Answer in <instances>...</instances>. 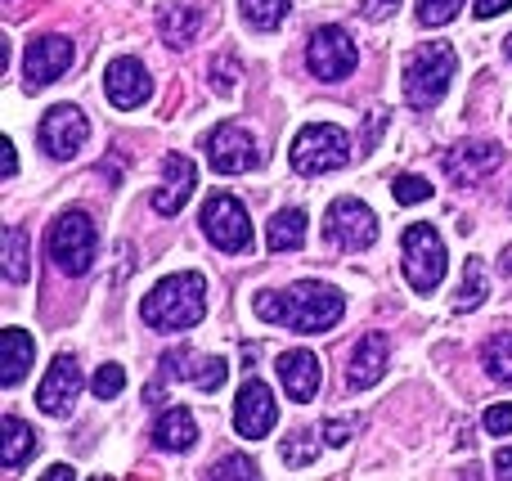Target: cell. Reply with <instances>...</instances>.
Returning a JSON list of instances; mask_svg holds the SVG:
<instances>
[{
	"label": "cell",
	"mask_w": 512,
	"mask_h": 481,
	"mask_svg": "<svg viewBox=\"0 0 512 481\" xmlns=\"http://www.w3.org/2000/svg\"><path fill=\"white\" fill-rule=\"evenodd\" d=\"M36 135H41V149L50 153V158L68 162V158H77V149L90 140V122L77 104H54L50 113L41 117Z\"/></svg>",
	"instance_id": "obj_10"
},
{
	"label": "cell",
	"mask_w": 512,
	"mask_h": 481,
	"mask_svg": "<svg viewBox=\"0 0 512 481\" xmlns=\"http://www.w3.org/2000/svg\"><path fill=\"white\" fill-rule=\"evenodd\" d=\"M400 0H360V9H364V18H373V23H382V18L396 9Z\"/></svg>",
	"instance_id": "obj_39"
},
{
	"label": "cell",
	"mask_w": 512,
	"mask_h": 481,
	"mask_svg": "<svg viewBox=\"0 0 512 481\" xmlns=\"http://www.w3.org/2000/svg\"><path fill=\"white\" fill-rule=\"evenodd\" d=\"M194 441H198V423L180 405L162 410V419L153 423V446L167 450V455H185V450H194Z\"/></svg>",
	"instance_id": "obj_23"
},
{
	"label": "cell",
	"mask_w": 512,
	"mask_h": 481,
	"mask_svg": "<svg viewBox=\"0 0 512 481\" xmlns=\"http://www.w3.org/2000/svg\"><path fill=\"white\" fill-rule=\"evenodd\" d=\"M140 315L153 333L194 329V324H203V315H207V279L198 275V270L167 275L162 284H153V293L140 302Z\"/></svg>",
	"instance_id": "obj_2"
},
{
	"label": "cell",
	"mask_w": 512,
	"mask_h": 481,
	"mask_svg": "<svg viewBox=\"0 0 512 481\" xmlns=\"http://www.w3.org/2000/svg\"><path fill=\"white\" fill-rule=\"evenodd\" d=\"M104 95L113 108H122V113H131V108H140L144 99L153 95V81H149V68H144L140 59H131V54H122V59H113L104 68Z\"/></svg>",
	"instance_id": "obj_17"
},
{
	"label": "cell",
	"mask_w": 512,
	"mask_h": 481,
	"mask_svg": "<svg viewBox=\"0 0 512 481\" xmlns=\"http://www.w3.org/2000/svg\"><path fill=\"white\" fill-rule=\"evenodd\" d=\"M5 5H14V0H5Z\"/></svg>",
	"instance_id": "obj_46"
},
{
	"label": "cell",
	"mask_w": 512,
	"mask_h": 481,
	"mask_svg": "<svg viewBox=\"0 0 512 481\" xmlns=\"http://www.w3.org/2000/svg\"><path fill=\"white\" fill-rule=\"evenodd\" d=\"M122 387H126V369L113 365V360H108V365H99V374L90 378V392H95L99 401H117V396H122Z\"/></svg>",
	"instance_id": "obj_34"
},
{
	"label": "cell",
	"mask_w": 512,
	"mask_h": 481,
	"mask_svg": "<svg viewBox=\"0 0 512 481\" xmlns=\"http://www.w3.org/2000/svg\"><path fill=\"white\" fill-rule=\"evenodd\" d=\"M454 72H459V54H454L445 41L418 45V50L405 59V104L418 108V113H432V108L445 99V90H450Z\"/></svg>",
	"instance_id": "obj_3"
},
{
	"label": "cell",
	"mask_w": 512,
	"mask_h": 481,
	"mask_svg": "<svg viewBox=\"0 0 512 481\" xmlns=\"http://www.w3.org/2000/svg\"><path fill=\"white\" fill-rule=\"evenodd\" d=\"M36 360V342L27 329H5L0 333V383L5 387H18L27 378Z\"/></svg>",
	"instance_id": "obj_22"
},
{
	"label": "cell",
	"mask_w": 512,
	"mask_h": 481,
	"mask_svg": "<svg viewBox=\"0 0 512 481\" xmlns=\"http://www.w3.org/2000/svg\"><path fill=\"white\" fill-rule=\"evenodd\" d=\"M203 149H207L212 171H221V176H243V171L256 167V140L248 126H239V122H221L203 140Z\"/></svg>",
	"instance_id": "obj_12"
},
{
	"label": "cell",
	"mask_w": 512,
	"mask_h": 481,
	"mask_svg": "<svg viewBox=\"0 0 512 481\" xmlns=\"http://www.w3.org/2000/svg\"><path fill=\"white\" fill-rule=\"evenodd\" d=\"M274 423H279V405H274L270 387L261 378H248L239 387V396H234V428H239V437L261 441L274 432Z\"/></svg>",
	"instance_id": "obj_14"
},
{
	"label": "cell",
	"mask_w": 512,
	"mask_h": 481,
	"mask_svg": "<svg viewBox=\"0 0 512 481\" xmlns=\"http://www.w3.org/2000/svg\"><path fill=\"white\" fill-rule=\"evenodd\" d=\"M288 158L292 171H301V176H324V171H337L351 162V135L333 122H310L297 131Z\"/></svg>",
	"instance_id": "obj_5"
},
{
	"label": "cell",
	"mask_w": 512,
	"mask_h": 481,
	"mask_svg": "<svg viewBox=\"0 0 512 481\" xmlns=\"http://www.w3.org/2000/svg\"><path fill=\"white\" fill-rule=\"evenodd\" d=\"M72 59H77V50H72L68 36L50 32V36H36V41H27L23 50V77L32 90L50 86V81H59L63 72L72 68Z\"/></svg>",
	"instance_id": "obj_13"
},
{
	"label": "cell",
	"mask_w": 512,
	"mask_h": 481,
	"mask_svg": "<svg viewBox=\"0 0 512 481\" xmlns=\"http://www.w3.org/2000/svg\"><path fill=\"white\" fill-rule=\"evenodd\" d=\"M306 63L310 72H315L319 81H346L355 72V63H360V45L351 41V32L337 23H324L310 32L306 41Z\"/></svg>",
	"instance_id": "obj_7"
},
{
	"label": "cell",
	"mask_w": 512,
	"mask_h": 481,
	"mask_svg": "<svg viewBox=\"0 0 512 481\" xmlns=\"http://www.w3.org/2000/svg\"><path fill=\"white\" fill-rule=\"evenodd\" d=\"M495 473L512 481V446H504V450H499V455H495Z\"/></svg>",
	"instance_id": "obj_41"
},
{
	"label": "cell",
	"mask_w": 512,
	"mask_h": 481,
	"mask_svg": "<svg viewBox=\"0 0 512 481\" xmlns=\"http://www.w3.org/2000/svg\"><path fill=\"white\" fill-rule=\"evenodd\" d=\"M400 257H405V279L414 293H436L445 279V243L432 225H409L400 239Z\"/></svg>",
	"instance_id": "obj_6"
},
{
	"label": "cell",
	"mask_w": 512,
	"mask_h": 481,
	"mask_svg": "<svg viewBox=\"0 0 512 481\" xmlns=\"http://www.w3.org/2000/svg\"><path fill=\"white\" fill-rule=\"evenodd\" d=\"M391 198H396L400 207H418L432 198V180L423 176H396V185H391Z\"/></svg>",
	"instance_id": "obj_35"
},
{
	"label": "cell",
	"mask_w": 512,
	"mask_h": 481,
	"mask_svg": "<svg viewBox=\"0 0 512 481\" xmlns=\"http://www.w3.org/2000/svg\"><path fill=\"white\" fill-rule=\"evenodd\" d=\"M243 81V63L234 59V54H221V59H212V90L216 95H234Z\"/></svg>",
	"instance_id": "obj_32"
},
{
	"label": "cell",
	"mask_w": 512,
	"mask_h": 481,
	"mask_svg": "<svg viewBox=\"0 0 512 481\" xmlns=\"http://www.w3.org/2000/svg\"><path fill=\"white\" fill-rule=\"evenodd\" d=\"M158 374L180 378V383H194L198 392H221L225 378H230V365H225L221 356H198L194 347H171V351H162Z\"/></svg>",
	"instance_id": "obj_11"
},
{
	"label": "cell",
	"mask_w": 512,
	"mask_h": 481,
	"mask_svg": "<svg viewBox=\"0 0 512 481\" xmlns=\"http://www.w3.org/2000/svg\"><path fill=\"white\" fill-rule=\"evenodd\" d=\"M468 5V0H418V23L423 27H445L459 18V9Z\"/></svg>",
	"instance_id": "obj_31"
},
{
	"label": "cell",
	"mask_w": 512,
	"mask_h": 481,
	"mask_svg": "<svg viewBox=\"0 0 512 481\" xmlns=\"http://www.w3.org/2000/svg\"><path fill=\"white\" fill-rule=\"evenodd\" d=\"M486 302V266L477 257L463 266V284H459V297H454V311H477Z\"/></svg>",
	"instance_id": "obj_28"
},
{
	"label": "cell",
	"mask_w": 512,
	"mask_h": 481,
	"mask_svg": "<svg viewBox=\"0 0 512 481\" xmlns=\"http://www.w3.org/2000/svg\"><path fill=\"white\" fill-rule=\"evenodd\" d=\"M252 311L261 315L265 324H283V329H292V333H328V329H337V320L346 315V297L337 293L333 284L306 279V284H292V288H283V293H274V288L256 293Z\"/></svg>",
	"instance_id": "obj_1"
},
{
	"label": "cell",
	"mask_w": 512,
	"mask_h": 481,
	"mask_svg": "<svg viewBox=\"0 0 512 481\" xmlns=\"http://www.w3.org/2000/svg\"><path fill=\"white\" fill-rule=\"evenodd\" d=\"M207 477H216V481H248V477H261V468H256L248 455H225V459H216V464L207 468Z\"/></svg>",
	"instance_id": "obj_33"
},
{
	"label": "cell",
	"mask_w": 512,
	"mask_h": 481,
	"mask_svg": "<svg viewBox=\"0 0 512 481\" xmlns=\"http://www.w3.org/2000/svg\"><path fill=\"white\" fill-rule=\"evenodd\" d=\"M499 266H504V275H512V248L504 252V257H499Z\"/></svg>",
	"instance_id": "obj_44"
},
{
	"label": "cell",
	"mask_w": 512,
	"mask_h": 481,
	"mask_svg": "<svg viewBox=\"0 0 512 481\" xmlns=\"http://www.w3.org/2000/svg\"><path fill=\"white\" fill-rule=\"evenodd\" d=\"M203 234L221 252H230V257H239V252L252 248V221L234 194H212L203 203Z\"/></svg>",
	"instance_id": "obj_8"
},
{
	"label": "cell",
	"mask_w": 512,
	"mask_h": 481,
	"mask_svg": "<svg viewBox=\"0 0 512 481\" xmlns=\"http://www.w3.org/2000/svg\"><path fill=\"white\" fill-rule=\"evenodd\" d=\"M243 18L252 32H274L288 18V0H243Z\"/></svg>",
	"instance_id": "obj_29"
},
{
	"label": "cell",
	"mask_w": 512,
	"mask_h": 481,
	"mask_svg": "<svg viewBox=\"0 0 512 481\" xmlns=\"http://www.w3.org/2000/svg\"><path fill=\"white\" fill-rule=\"evenodd\" d=\"M279 383H283V392H288V401H297V405H306V401H315V392H319V383H324V369H319V356L315 351H283L279 356Z\"/></svg>",
	"instance_id": "obj_19"
},
{
	"label": "cell",
	"mask_w": 512,
	"mask_h": 481,
	"mask_svg": "<svg viewBox=\"0 0 512 481\" xmlns=\"http://www.w3.org/2000/svg\"><path fill=\"white\" fill-rule=\"evenodd\" d=\"M45 481H72V477H77V473H72V468L68 464H50V468H45V473H41Z\"/></svg>",
	"instance_id": "obj_42"
},
{
	"label": "cell",
	"mask_w": 512,
	"mask_h": 481,
	"mask_svg": "<svg viewBox=\"0 0 512 481\" xmlns=\"http://www.w3.org/2000/svg\"><path fill=\"white\" fill-rule=\"evenodd\" d=\"M158 32L167 45H189L198 32H203V9L194 0H162L158 5Z\"/></svg>",
	"instance_id": "obj_21"
},
{
	"label": "cell",
	"mask_w": 512,
	"mask_h": 481,
	"mask_svg": "<svg viewBox=\"0 0 512 481\" xmlns=\"http://www.w3.org/2000/svg\"><path fill=\"white\" fill-rule=\"evenodd\" d=\"M481 423H486V432H490V437H512V405H508V401L490 405V410H486V419H481Z\"/></svg>",
	"instance_id": "obj_37"
},
{
	"label": "cell",
	"mask_w": 512,
	"mask_h": 481,
	"mask_svg": "<svg viewBox=\"0 0 512 481\" xmlns=\"http://www.w3.org/2000/svg\"><path fill=\"white\" fill-rule=\"evenodd\" d=\"M481 365H486V374L495 378V383L512 387V333H495V338H486V347H481Z\"/></svg>",
	"instance_id": "obj_26"
},
{
	"label": "cell",
	"mask_w": 512,
	"mask_h": 481,
	"mask_svg": "<svg viewBox=\"0 0 512 481\" xmlns=\"http://www.w3.org/2000/svg\"><path fill=\"white\" fill-rule=\"evenodd\" d=\"M508 5H512V0H477L472 9H477V18H495V14H504Z\"/></svg>",
	"instance_id": "obj_40"
},
{
	"label": "cell",
	"mask_w": 512,
	"mask_h": 481,
	"mask_svg": "<svg viewBox=\"0 0 512 481\" xmlns=\"http://www.w3.org/2000/svg\"><path fill=\"white\" fill-rule=\"evenodd\" d=\"M265 243H270V252H297L301 243H306V212H301V207H283L270 221Z\"/></svg>",
	"instance_id": "obj_25"
},
{
	"label": "cell",
	"mask_w": 512,
	"mask_h": 481,
	"mask_svg": "<svg viewBox=\"0 0 512 481\" xmlns=\"http://www.w3.org/2000/svg\"><path fill=\"white\" fill-rule=\"evenodd\" d=\"M504 50H508V63H512V36H508V41H504Z\"/></svg>",
	"instance_id": "obj_45"
},
{
	"label": "cell",
	"mask_w": 512,
	"mask_h": 481,
	"mask_svg": "<svg viewBox=\"0 0 512 481\" xmlns=\"http://www.w3.org/2000/svg\"><path fill=\"white\" fill-rule=\"evenodd\" d=\"M77 392H81V365L72 356H54V365L45 369L41 387H36V405L50 419H68L72 405H77Z\"/></svg>",
	"instance_id": "obj_15"
},
{
	"label": "cell",
	"mask_w": 512,
	"mask_h": 481,
	"mask_svg": "<svg viewBox=\"0 0 512 481\" xmlns=\"http://www.w3.org/2000/svg\"><path fill=\"white\" fill-rule=\"evenodd\" d=\"M95 248H99L95 221H90L81 207H68V212L54 216L50 234H45V252H50V261L63 275H72V279L86 275V270L95 266Z\"/></svg>",
	"instance_id": "obj_4"
},
{
	"label": "cell",
	"mask_w": 512,
	"mask_h": 481,
	"mask_svg": "<svg viewBox=\"0 0 512 481\" xmlns=\"http://www.w3.org/2000/svg\"><path fill=\"white\" fill-rule=\"evenodd\" d=\"M162 189L153 194V212L158 216H176L180 207L194 198V185H198V171L194 162L185 158V153H167V162H162Z\"/></svg>",
	"instance_id": "obj_20"
},
{
	"label": "cell",
	"mask_w": 512,
	"mask_h": 481,
	"mask_svg": "<svg viewBox=\"0 0 512 481\" xmlns=\"http://www.w3.org/2000/svg\"><path fill=\"white\" fill-rule=\"evenodd\" d=\"M351 437H360V414H351V419H328L324 423V441H328V446H346Z\"/></svg>",
	"instance_id": "obj_36"
},
{
	"label": "cell",
	"mask_w": 512,
	"mask_h": 481,
	"mask_svg": "<svg viewBox=\"0 0 512 481\" xmlns=\"http://www.w3.org/2000/svg\"><path fill=\"white\" fill-rule=\"evenodd\" d=\"M0 149H5V176L14 180V176H18V153H14V144L5 140V144H0Z\"/></svg>",
	"instance_id": "obj_43"
},
{
	"label": "cell",
	"mask_w": 512,
	"mask_h": 481,
	"mask_svg": "<svg viewBox=\"0 0 512 481\" xmlns=\"http://www.w3.org/2000/svg\"><path fill=\"white\" fill-rule=\"evenodd\" d=\"M5 279L9 284H27L32 279V261H27V230L9 225L5 230Z\"/></svg>",
	"instance_id": "obj_27"
},
{
	"label": "cell",
	"mask_w": 512,
	"mask_h": 481,
	"mask_svg": "<svg viewBox=\"0 0 512 481\" xmlns=\"http://www.w3.org/2000/svg\"><path fill=\"white\" fill-rule=\"evenodd\" d=\"M387 365H391V342H387V333H364V338L355 342V351H351V369H346V383H351L355 392H369V387H378L382 378H387Z\"/></svg>",
	"instance_id": "obj_18"
},
{
	"label": "cell",
	"mask_w": 512,
	"mask_h": 481,
	"mask_svg": "<svg viewBox=\"0 0 512 481\" xmlns=\"http://www.w3.org/2000/svg\"><path fill=\"white\" fill-rule=\"evenodd\" d=\"M382 131H387V113H369V131H364V140H360V153L378 149V135Z\"/></svg>",
	"instance_id": "obj_38"
},
{
	"label": "cell",
	"mask_w": 512,
	"mask_h": 481,
	"mask_svg": "<svg viewBox=\"0 0 512 481\" xmlns=\"http://www.w3.org/2000/svg\"><path fill=\"white\" fill-rule=\"evenodd\" d=\"M279 459L288 468H310L319 459V437H315V432H306V428L292 432V437L279 446Z\"/></svg>",
	"instance_id": "obj_30"
},
{
	"label": "cell",
	"mask_w": 512,
	"mask_h": 481,
	"mask_svg": "<svg viewBox=\"0 0 512 481\" xmlns=\"http://www.w3.org/2000/svg\"><path fill=\"white\" fill-rule=\"evenodd\" d=\"M32 455H36V432L27 428L18 414H5V419H0V468L18 473Z\"/></svg>",
	"instance_id": "obj_24"
},
{
	"label": "cell",
	"mask_w": 512,
	"mask_h": 481,
	"mask_svg": "<svg viewBox=\"0 0 512 481\" xmlns=\"http://www.w3.org/2000/svg\"><path fill=\"white\" fill-rule=\"evenodd\" d=\"M324 239L337 243L342 252H364L378 243V216L360 198H337L324 216Z\"/></svg>",
	"instance_id": "obj_9"
},
{
	"label": "cell",
	"mask_w": 512,
	"mask_h": 481,
	"mask_svg": "<svg viewBox=\"0 0 512 481\" xmlns=\"http://www.w3.org/2000/svg\"><path fill=\"white\" fill-rule=\"evenodd\" d=\"M445 176L454 180V185H477V180L495 176L499 167H504V144L495 140H481V144H454V149H445Z\"/></svg>",
	"instance_id": "obj_16"
}]
</instances>
